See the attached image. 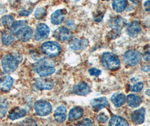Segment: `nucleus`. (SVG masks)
Instances as JSON below:
<instances>
[{
	"label": "nucleus",
	"instance_id": "nucleus-6",
	"mask_svg": "<svg viewBox=\"0 0 150 126\" xmlns=\"http://www.w3.org/2000/svg\"><path fill=\"white\" fill-rule=\"evenodd\" d=\"M34 109L40 116H46L50 114L52 110L51 104L46 100H38L34 103Z\"/></svg>",
	"mask_w": 150,
	"mask_h": 126
},
{
	"label": "nucleus",
	"instance_id": "nucleus-23",
	"mask_svg": "<svg viewBox=\"0 0 150 126\" xmlns=\"http://www.w3.org/2000/svg\"><path fill=\"white\" fill-rule=\"evenodd\" d=\"M128 5L127 0H112V6L114 10L117 13H122Z\"/></svg>",
	"mask_w": 150,
	"mask_h": 126
},
{
	"label": "nucleus",
	"instance_id": "nucleus-36",
	"mask_svg": "<svg viewBox=\"0 0 150 126\" xmlns=\"http://www.w3.org/2000/svg\"><path fill=\"white\" fill-rule=\"evenodd\" d=\"M31 11H28V10H21L19 12V15H21V16H28V15H29L30 13H31Z\"/></svg>",
	"mask_w": 150,
	"mask_h": 126
},
{
	"label": "nucleus",
	"instance_id": "nucleus-2",
	"mask_svg": "<svg viewBox=\"0 0 150 126\" xmlns=\"http://www.w3.org/2000/svg\"><path fill=\"white\" fill-rule=\"evenodd\" d=\"M19 60V57H15L11 54L5 56L2 61V66L4 71L7 73L15 71L21 61Z\"/></svg>",
	"mask_w": 150,
	"mask_h": 126
},
{
	"label": "nucleus",
	"instance_id": "nucleus-20",
	"mask_svg": "<svg viewBox=\"0 0 150 126\" xmlns=\"http://www.w3.org/2000/svg\"><path fill=\"white\" fill-rule=\"evenodd\" d=\"M67 108L64 106H59L54 113L55 119L59 123L64 122L67 118Z\"/></svg>",
	"mask_w": 150,
	"mask_h": 126
},
{
	"label": "nucleus",
	"instance_id": "nucleus-7",
	"mask_svg": "<svg viewBox=\"0 0 150 126\" xmlns=\"http://www.w3.org/2000/svg\"><path fill=\"white\" fill-rule=\"evenodd\" d=\"M57 40L65 42L71 40L72 38V33L67 27H62L56 29L53 34Z\"/></svg>",
	"mask_w": 150,
	"mask_h": 126
},
{
	"label": "nucleus",
	"instance_id": "nucleus-27",
	"mask_svg": "<svg viewBox=\"0 0 150 126\" xmlns=\"http://www.w3.org/2000/svg\"><path fill=\"white\" fill-rule=\"evenodd\" d=\"M27 24V21L25 20H19L13 23L10 27L11 33L16 34L18 30L23 27H25Z\"/></svg>",
	"mask_w": 150,
	"mask_h": 126
},
{
	"label": "nucleus",
	"instance_id": "nucleus-43",
	"mask_svg": "<svg viewBox=\"0 0 150 126\" xmlns=\"http://www.w3.org/2000/svg\"><path fill=\"white\" fill-rule=\"evenodd\" d=\"M0 75H1V70H0Z\"/></svg>",
	"mask_w": 150,
	"mask_h": 126
},
{
	"label": "nucleus",
	"instance_id": "nucleus-24",
	"mask_svg": "<svg viewBox=\"0 0 150 126\" xmlns=\"http://www.w3.org/2000/svg\"><path fill=\"white\" fill-rule=\"evenodd\" d=\"M110 126H129L128 122L120 116L114 115L110 120Z\"/></svg>",
	"mask_w": 150,
	"mask_h": 126
},
{
	"label": "nucleus",
	"instance_id": "nucleus-39",
	"mask_svg": "<svg viewBox=\"0 0 150 126\" xmlns=\"http://www.w3.org/2000/svg\"><path fill=\"white\" fill-rule=\"evenodd\" d=\"M131 2H133L134 4H139L140 2H141L142 0H130Z\"/></svg>",
	"mask_w": 150,
	"mask_h": 126
},
{
	"label": "nucleus",
	"instance_id": "nucleus-31",
	"mask_svg": "<svg viewBox=\"0 0 150 126\" xmlns=\"http://www.w3.org/2000/svg\"><path fill=\"white\" fill-rule=\"evenodd\" d=\"M109 119L108 115L104 112H101L97 116V120L100 123H104L108 121Z\"/></svg>",
	"mask_w": 150,
	"mask_h": 126
},
{
	"label": "nucleus",
	"instance_id": "nucleus-21",
	"mask_svg": "<svg viewBox=\"0 0 150 126\" xmlns=\"http://www.w3.org/2000/svg\"><path fill=\"white\" fill-rule=\"evenodd\" d=\"M87 40H81L78 38H75L73 40H71L69 43V46L71 49L74 51H78L85 48L87 46Z\"/></svg>",
	"mask_w": 150,
	"mask_h": 126
},
{
	"label": "nucleus",
	"instance_id": "nucleus-11",
	"mask_svg": "<svg viewBox=\"0 0 150 126\" xmlns=\"http://www.w3.org/2000/svg\"><path fill=\"white\" fill-rule=\"evenodd\" d=\"M91 105L95 112H98L109 106V101L105 97L95 98L91 100Z\"/></svg>",
	"mask_w": 150,
	"mask_h": 126
},
{
	"label": "nucleus",
	"instance_id": "nucleus-30",
	"mask_svg": "<svg viewBox=\"0 0 150 126\" xmlns=\"http://www.w3.org/2000/svg\"><path fill=\"white\" fill-rule=\"evenodd\" d=\"M46 13V10L43 7H39L37 9H36L35 11V17L36 19H42Z\"/></svg>",
	"mask_w": 150,
	"mask_h": 126
},
{
	"label": "nucleus",
	"instance_id": "nucleus-9",
	"mask_svg": "<svg viewBox=\"0 0 150 126\" xmlns=\"http://www.w3.org/2000/svg\"><path fill=\"white\" fill-rule=\"evenodd\" d=\"M126 20L120 16L113 18L111 19L109 22V27L116 32H120V31L126 25Z\"/></svg>",
	"mask_w": 150,
	"mask_h": 126
},
{
	"label": "nucleus",
	"instance_id": "nucleus-3",
	"mask_svg": "<svg viewBox=\"0 0 150 126\" xmlns=\"http://www.w3.org/2000/svg\"><path fill=\"white\" fill-rule=\"evenodd\" d=\"M41 49L43 53L48 56L50 57H56L61 53L62 47L56 42L49 41L44 43L42 45Z\"/></svg>",
	"mask_w": 150,
	"mask_h": 126
},
{
	"label": "nucleus",
	"instance_id": "nucleus-33",
	"mask_svg": "<svg viewBox=\"0 0 150 126\" xmlns=\"http://www.w3.org/2000/svg\"><path fill=\"white\" fill-rule=\"evenodd\" d=\"M75 125L78 126H91L92 125V122L88 118H85L77 122Z\"/></svg>",
	"mask_w": 150,
	"mask_h": 126
},
{
	"label": "nucleus",
	"instance_id": "nucleus-10",
	"mask_svg": "<svg viewBox=\"0 0 150 126\" xmlns=\"http://www.w3.org/2000/svg\"><path fill=\"white\" fill-rule=\"evenodd\" d=\"M33 29L30 27H22L16 33L17 38L21 42H26L30 40L33 35Z\"/></svg>",
	"mask_w": 150,
	"mask_h": 126
},
{
	"label": "nucleus",
	"instance_id": "nucleus-34",
	"mask_svg": "<svg viewBox=\"0 0 150 126\" xmlns=\"http://www.w3.org/2000/svg\"><path fill=\"white\" fill-rule=\"evenodd\" d=\"M89 73L91 76H94L96 77H98L101 74V71L96 68H92L89 70Z\"/></svg>",
	"mask_w": 150,
	"mask_h": 126
},
{
	"label": "nucleus",
	"instance_id": "nucleus-16",
	"mask_svg": "<svg viewBox=\"0 0 150 126\" xmlns=\"http://www.w3.org/2000/svg\"><path fill=\"white\" fill-rule=\"evenodd\" d=\"M73 91L76 95L85 96L91 92V88L87 84L80 82L73 87Z\"/></svg>",
	"mask_w": 150,
	"mask_h": 126
},
{
	"label": "nucleus",
	"instance_id": "nucleus-17",
	"mask_svg": "<svg viewBox=\"0 0 150 126\" xmlns=\"http://www.w3.org/2000/svg\"><path fill=\"white\" fill-rule=\"evenodd\" d=\"M14 83L13 79L10 76H5L0 79V89L4 92H9Z\"/></svg>",
	"mask_w": 150,
	"mask_h": 126
},
{
	"label": "nucleus",
	"instance_id": "nucleus-42",
	"mask_svg": "<svg viewBox=\"0 0 150 126\" xmlns=\"http://www.w3.org/2000/svg\"><path fill=\"white\" fill-rule=\"evenodd\" d=\"M102 1H109V0H102Z\"/></svg>",
	"mask_w": 150,
	"mask_h": 126
},
{
	"label": "nucleus",
	"instance_id": "nucleus-26",
	"mask_svg": "<svg viewBox=\"0 0 150 126\" xmlns=\"http://www.w3.org/2000/svg\"><path fill=\"white\" fill-rule=\"evenodd\" d=\"M14 39L13 35L9 32H4L2 35V42L5 46L11 44L14 42Z\"/></svg>",
	"mask_w": 150,
	"mask_h": 126
},
{
	"label": "nucleus",
	"instance_id": "nucleus-41",
	"mask_svg": "<svg viewBox=\"0 0 150 126\" xmlns=\"http://www.w3.org/2000/svg\"><path fill=\"white\" fill-rule=\"evenodd\" d=\"M76 1H79V0H75Z\"/></svg>",
	"mask_w": 150,
	"mask_h": 126
},
{
	"label": "nucleus",
	"instance_id": "nucleus-38",
	"mask_svg": "<svg viewBox=\"0 0 150 126\" xmlns=\"http://www.w3.org/2000/svg\"><path fill=\"white\" fill-rule=\"evenodd\" d=\"M143 71L144 72H149L150 71V66H146L143 68Z\"/></svg>",
	"mask_w": 150,
	"mask_h": 126
},
{
	"label": "nucleus",
	"instance_id": "nucleus-19",
	"mask_svg": "<svg viewBox=\"0 0 150 126\" xmlns=\"http://www.w3.org/2000/svg\"><path fill=\"white\" fill-rule=\"evenodd\" d=\"M84 114V110L81 107L72 108L69 113V120L74 122L80 119Z\"/></svg>",
	"mask_w": 150,
	"mask_h": 126
},
{
	"label": "nucleus",
	"instance_id": "nucleus-18",
	"mask_svg": "<svg viewBox=\"0 0 150 126\" xmlns=\"http://www.w3.org/2000/svg\"><path fill=\"white\" fill-rule=\"evenodd\" d=\"M26 114L27 111L25 109L19 107H16L10 112L8 118L11 120H18L24 117Z\"/></svg>",
	"mask_w": 150,
	"mask_h": 126
},
{
	"label": "nucleus",
	"instance_id": "nucleus-13",
	"mask_svg": "<svg viewBox=\"0 0 150 126\" xmlns=\"http://www.w3.org/2000/svg\"><path fill=\"white\" fill-rule=\"evenodd\" d=\"M146 109L141 108L135 111L131 115V120L135 125H141L143 123L145 118Z\"/></svg>",
	"mask_w": 150,
	"mask_h": 126
},
{
	"label": "nucleus",
	"instance_id": "nucleus-14",
	"mask_svg": "<svg viewBox=\"0 0 150 126\" xmlns=\"http://www.w3.org/2000/svg\"><path fill=\"white\" fill-rule=\"evenodd\" d=\"M35 86L41 90H49L53 89L54 83L51 80L38 79L35 81Z\"/></svg>",
	"mask_w": 150,
	"mask_h": 126
},
{
	"label": "nucleus",
	"instance_id": "nucleus-8",
	"mask_svg": "<svg viewBox=\"0 0 150 126\" xmlns=\"http://www.w3.org/2000/svg\"><path fill=\"white\" fill-rule=\"evenodd\" d=\"M50 34V29L44 23L39 24L34 34V38L37 41H42L46 39Z\"/></svg>",
	"mask_w": 150,
	"mask_h": 126
},
{
	"label": "nucleus",
	"instance_id": "nucleus-25",
	"mask_svg": "<svg viewBox=\"0 0 150 126\" xmlns=\"http://www.w3.org/2000/svg\"><path fill=\"white\" fill-rule=\"evenodd\" d=\"M111 101L116 107H120L125 104V96L123 94H114L111 98Z\"/></svg>",
	"mask_w": 150,
	"mask_h": 126
},
{
	"label": "nucleus",
	"instance_id": "nucleus-15",
	"mask_svg": "<svg viewBox=\"0 0 150 126\" xmlns=\"http://www.w3.org/2000/svg\"><path fill=\"white\" fill-rule=\"evenodd\" d=\"M67 14L65 9H59L56 10L51 16V23L54 25H59L64 21Z\"/></svg>",
	"mask_w": 150,
	"mask_h": 126
},
{
	"label": "nucleus",
	"instance_id": "nucleus-5",
	"mask_svg": "<svg viewBox=\"0 0 150 126\" xmlns=\"http://www.w3.org/2000/svg\"><path fill=\"white\" fill-rule=\"evenodd\" d=\"M125 63L130 66H136L142 61V54L137 50H129L124 54Z\"/></svg>",
	"mask_w": 150,
	"mask_h": 126
},
{
	"label": "nucleus",
	"instance_id": "nucleus-35",
	"mask_svg": "<svg viewBox=\"0 0 150 126\" xmlns=\"http://www.w3.org/2000/svg\"><path fill=\"white\" fill-rule=\"evenodd\" d=\"M145 47H146V49H144L143 51V58L146 61H150V47L149 45H147Z\"/></svg>",
	"mask_w": 150,
	"mask_h": 126
},
{
	"label": "nucleus",
	"instance_id": "nucleus-29",
	"mask_svg": "<svg viewBox=\"0 0 150 126\" xmlns=\"http://www.w3.org/2000/svg\"><path fill=\"white\" fill-rule=\"evenodd\" d=\"M8 108V103L7 101L4 100L0 104V118H4L7 113Z\"/></svg>",
	"mask_w": 150,
	"mask_h": 126
},
{
	"label": "nucleus",
	"instance_id": "nucleus-1",
	"mask_svg": "<svg viewBox=\"0 0 150 126\" xmlns=\"http://www.w3.org/2000/svg\"><path fill=\"white\" fill-rule=\"evenodd\" d=\"M103 66L106 69L115 71L117 70L120 65V61L116 54L110 52L103 53L101 58Z\"/></svg>",
	"mask_w": 150,
	"mask_h": 126
},
{
	"label": "nucleus",
	"instance_id": "nucleus-12",
	"mask_svg": "<svg viewBox=\"0 0 150 126\" xmlns=\"http://www.w3.org/2000/svg\"><path fill=\"white\" fill-rule=\"evenodd\" d=\"M127 31L130 37L136 38L141 33L142 27L138 21H134L128 24Z\"/></svg>",
	"mask_w": 150,
	"mask_h": 126
},
{
	"label": "nucleus",
	"instance_id": "nucleus-22",
	"mask_svg": "<svg viewBox=\"0 0 150 126\" xmlns=\"http://www.w3.org/2000/svg\"><path fill=\"white\" fill-rule=\"evenodd\" d=\"M142 99L135 94H129L127 98V102L128 105L131 108L138 107L142 103Z\"/></svg>",
	"mask_w": 150,
	"mask_h": 126
},
{
	"label": "nucleus",
	"instance_id": "nucleus-40",
	"mask_svg": "<svg viewBox=\"0 0 150 126\" xmlns=\"http://www.w3.org/2000/svg\"><path fill=\"white\" fill-rule=\"evenodd\" d=\"M149 91H150V90H149V89H148V90H147V92H146V93H147V95H148L149 96L150 95V93H149Z\"/></svg>",
	"mask_w": 150,
	"mask_h": 126
},
{
	"label": "nucleus",
	"instance_id": "nucleus-4",
	"mask_svg": "<svg viewBox=\"0 0 150 126\" xmlns=\"http://www.w3.org/2000/svg\"><path fill=\"white\" fill-rule=\"evenodd\" d=\"M47 60H41L34 65V69L38 75L46 77L51 75L55 72V68L51 65H47Z\"/></svg>",
	"mask_w": 150,
	"mask_h": 126
},
{
	"label": "nucleus",
	"instance_id": "nucleus-37",
	"mask_svg": "<svg viewBox=\"0 0 150 126\" xmlns=\"http://www.w3.org/2000/svg\"><path fill=\"white\" fill-rule=\"evenodd\" d=\"M144 8H145L146 11H150V1H149V0H147V1L144 3Z\"/></svg>",
	"mask_w": 150,
	"mask_h": 126
},
{
	"label": "nucleus",
	"instance_id": "nucleus-32",
	"mask_svg": "<svg viewBox=\"0 0 150 126\" xmlns=\"http://www.w3.org/2000/svg\"><path fill=\"white\" fill-rule=\"evenodd\" d=\"M143 88V84L142 82H139L132 87L130 90L134 92H140Z\"/></svg>",
	"mask_w": 150,
	"mask_h": 126
},
{
	"label": "nucleus",
	"instance_id": "nucleus-28",
	"mask_svg": "<svg viewBox=\"0 0 150 126\" xmlns=\"http://www.w3.org/2000/svg\"><path fill=\"white\" fill-rule=\"evenodd\" d=\"M14 18L11 15H5L2 19V25L6 27H11L13 23H14Z\"/></svg>",
	"mask_w": 150,
	"mask_h": 126
}]
</instances>
